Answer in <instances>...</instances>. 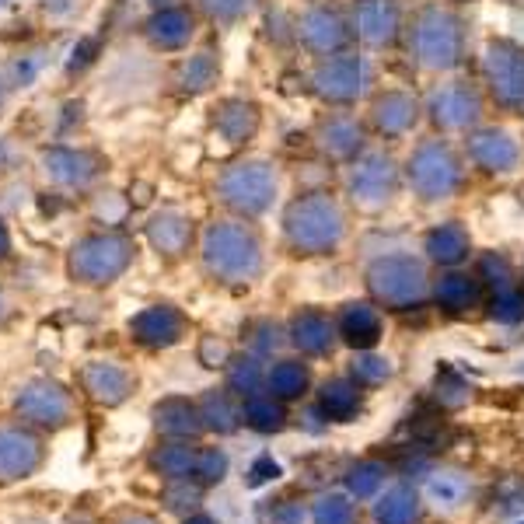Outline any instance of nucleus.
Segmentation results:
<instances>
[{
    "instance_id": "obj_1",
    "label": "nucleus",
    "mask_w": 524,
    "mask_h": 524,
    "mask_svg": "<svg viewBox=\"0 0 524 524\" xmlns=\"http://www.w3.org/2000/svg\"><path fill=\"white\" fill-rule=\"evenodd\" d=\"M203 266L224 283H245L262 269V245L256 231L235 221H217L203 231Z\"/></svg>"
},
{
    "instance_id": "obj_2",
    "label": "nucleus",
    "mask_w": 524,
    "mask_h": 524,
    "mask_svg": "<svg viewBox=\"0 0 524 524\" xmlns=\"http://www.w3.org/2000/svg\"><path fill=\"white\" fill-rule=\"evenodd\" d=\"M133 262V242L116 231H98V235H84L70 245L67 273L74 283L84 287H109L130 269Z\"/></svg>"
},
{
    "instance_id": "obj_3",
    "label": "nucleus",
    "mask_w": 524,
    "mask_h": 524,
    "mask_svg": "<svg viewBox=\"0 0 524 524\" xmlns=\"http://www.w3.org/2000/svg\"><path fill=\"white\" fill-rule=\"evenodd\" d=\"M283 228L294 249L301 252H329L343 238V214L339 207L322 193L301 196L287 207Z\"/></svg>"
},
{
    "instance_id": "obj_4",
    "label": "nucleus",
    "mask_w": 524,
    "mask_h": 524,
    "mask_svg": "<svg viewBox=\"0 0 524 524\" xmlns=\"http://www.w3.org/2000/svg\"><path fill=\"white\" fill-rule=\"evenodd\" d=\"M217 193L231 210L245 217H259L273 207L276 172L266 161H238V165L224 168V175L217 179Z\"/></svg>"
},
{
    "instance_id": "obj_5",
    "label": "nucleus",
    "mask_w": 524,
    "mask_h": 524,
    "mask_svg": "<svg viewBox=\"0 0 524 524\" xmlns=\"http://www.w3.org/2000/svg\"><path fill=\"white\" fill-rule=\"evenodd\" d=\"M14 416L25 427L35 430H60L74 420V395L53 378L25 381L14 395Z\"/></svg>"
},
{
    "instance_id": "obj_6",
    "label": "nucleus",
    "mask_w": 524,
    "mask_h": 524,
    "mask_svg": "<svg viewBox=\"0 0 524 524\" xmlns=\"http://www.w3.org/2000/svg\"><path fill=\"white\" fill-rule=\"evenodd\" d=\"M413 46L423 67L430 70H448L462 56V25L451 11L444 7H427L420 11L413 28Z\"/></svg>"
},
{
    "instance_id": "obj_7",
    "label": "nucleus",
    "mask_w": 524,
    "mask_h": 524,
    "mask_svg": "<svg viewBox=\"0 0 524 524\" xmlns=\"http://www.w3.org/2000/svg\"><path fill=\"white\" fill-rule=\"evenodd\" d=\"M409 182L423 200H448L462 182V168L441 140H427L409 158Z\"/></svg>"
},
{
    "instance_id": "obj_8",
    "label": "nucleus",
    "mask_w": 524,
    "mask_h": 524,
    "mask_svg": "<svg viewBox=\"0 0 524 524\" xmlns=\"http://www.w3.org/2000/svg\"><path fill=\"white\" fill-rule=\"evenodd\" d=\"M371 290L378 301L392 304V308H406V304H416L423 294H427V276H423V266L409 256H388L378 259L371 266Z\"/></svg>"
},
{
    "instance_id": "obj_9",
    "label": "nucleus",
    "mask_w": 524,
    "mask_h": 524,
    "mask_svg": "<svg viewBox=\"0 0 524 524\" xmlns=\"http://www.w3.org/2000/svg\"><path fill=\"white\" fill-rule=\"evenodd\" d=\"M46 444L35 427H0V483H18L42 469Z\"/></svg>"
},
{
    "instance_id": "obj_10",
    "label": "nucleus",
    "mask_w": 524,
    "mask_h": 524,
    "mask_svg": "<svg viewBox=\"0 0 524 524\" xmlns=\"http://www.w3.org/2000/svg\"><path fill=\"white\" fill-rule=\"evenodd\" d=\"M39 168L53 186L84 189L98 179V172H102V158H98L95 151H84V147L53 144L39 154Z\"/></svg>"
},
{
    "instance_id": "obj_11",
    "label": "nucleus",
    "mask_w": 524,
    "mask_h": 524,
    "mask_svg": "<svg viewBox=\"0 0 524 524\" xmlns=\"http://www.w3.org/2000/svg\"><path fill=\"white\" fill-rule=\"evenodd\" d=\"M486 77L500 105L521 109L524 105V49L507 39L490 42L486 49Z\"/></svg>"
},
{
    "instance_id": "obj_12",
    "label": "nucleus",
    "mask_w": 524,
    "mask_h": 524,
    "mask_svg": "<svg viewBox=\"0 0 524 524\" xmlns=\"http://www.w3.org/2000/svg\"><path fill=\"white\" fill-rule=\"evenodd\" d=\"M367 81V67L360 56L343 53V56H329L325 63H318L315 70V91L329 102H353L360 95Z\"/></svg>"
},
{
    "instance_id": "obj_13",
    "label": "nucleus",
    "mask_w": 524,
    "mask_h": 524,
    "mask_svg": "<svg viewBox=\"0 0 524 524\" xmlns=\"http://www.w3.org/2000/svg\"><path fill=\"white\" fill-rule=\"evenodd\" d=\"M395 196V165L388 154H367L353 172V200L367 210L385 207Z\"/></svg>"
},
{
    "instance_id": "obj_14",
    "label": "nucleus",
    "mask_w": 524,
    "mask_h": 524,
    "mask_svg": "<svg viewBox=\"0 0 524 524\" xmlns=\"http://www.w3.org/2000/svg\"><path fill=\"white\" fill-rule=\"evenodd\" d=\"M479 112H483V105H479V95L469 84H444L430 98V116L444 130H465V126L476 123Z\"/></svg>"
},
{
    "instance_id": "obj_15",
    "label": "nucleus",
    "mask_w": 524,
    "mask_h": 524,
    "mask_svg": "<svg viewBox=\"0 0 524 524\" xmlns=\"http://www.w3.org/2000/svg\"><path fill=\"white\" fill-rule=\"evenodd\" d=\"M81 385L84 392H88V399L98 402V406H119V402H126L133 392L130 371L112 364V360H91V364H84Z\"/></svg>"
},
{
    "instance_id": "obj_16",
    "label": "nucleus",
    "mask_w": 524,
    "mask_h": 524,
    "mask_svg": "<svg viewBox=\"0 0 524 524\" xmlns=\"http://www.w3.org/2000/svg\"><path fill=\"white\" fill-rule=\"evenodd\" d=\"M130 332L140 346H172L186 332V318L172 304H151L130 318Z\"/></svg>"
},
{
    "instance_id": "obj_17",
    "label": "nucleus",
    "mask_w": 524,
    "mask_h": 524,
    "mask_svg": "<svg viewBox=\"0 0 524 524\" xmlns=\"http://www.w3.org/2000/svg\"><path fill=\"white\" fill-rule=\"evenodd\" d=\"M297 35H301V42L311 53L329 56L346 42V21L339 18L332 7H311V11L297 21Z\"/></svg>"
},
{
    "instance_id": "obj_18",
    "label": "nucleus",
    "mask_w": 524,
    "mask_h": 524,
    "mask_svg": "<svg viewBox=\"0 0 524 524\" xmlns=\"http://www.w3.org/2000/svg\"><path fill=\"white\" fill-rule=\"evenodd\" d=\"M147 39H151L154 49H182L189 46V39L196 35V18L186 11V7H161L147 18Z\"/></svg>"
},
{
    "instance_id": "obj_19",
    "label": "nucleus",
    "mask_w": 524,
    "mask_h": 524,
    "mask_svg": "<svg viewBox=\"0 0 524 524\" xmlns=\"http://www.w3.org/2000/svg\"><path fill=\"white\" fill-rule=\"evenodd\" d=\"M469 154H472L476 165L486 168V172H511V168L518 165V158H521L514 137L511 133H504V130L476 133V137L469 140Z\"/></svg>"
},
{
    "instance_id": "obj_20",
    "label": "nucleus",
    "mask_w": 524,
    "mask_h": 524,
    "mask_svg": "<svg viewBox=\"0 0 524 524\" xmlns=\"http://www.w3.org/2000/svg\"><path fill=\"white\" fill-rule=\"evenodd\" d=\"M357 32L371 46H388L399 35V7L392 0H360L357 4Z\"/></svg>"
},
{
    "instance_id": "obj_21",
    "label": "nucleus",
    "mask_w": 524,
    "mask_h": 524,
    "mask_svg": "<svg viewBox=\"0 0 524 524\" xmlns=\"http://www.w3.org/2000/svg\"><path fill=\"white\" fill-rule=\"evenodd\" d=\"M189 238H193V224L189 217H182L179 210H161V214L151 217L147 224V242H151L154 252L161 256H182L189 249Z\"/></svg>"
},
{
    "instance_id": "obj_22",
    "label": "nucleus",
    "mask_w": 524,
    "mask_h": 524,
    "mask_svg": "<svg viewBox=\"0 0 524 524\" xmlns=\"http://www.w3.org/2000/svg\"><path fill=\"white\" fill-rule=\"evenodd\" d=\"M416 116H420V105H416V98H409L406 91H388V95H381L378 102H374V123H378V130L388 133V137L406 133L409 126L416 123Z\"/></svg>"
},
{
    "instance_id": "obj_23",
    "label": "nucleus",
    "mask_w": 524,
    "mask_h": 524,
    "mask_svg": "<svg viewBox=\"0 0 524 524\" xmlns=\"http://www.w3.org/2000/svg\"><path fill=\"white\" fill-rule=\"evenodd\" d=\"M217 133H221L228 144H242L252 133L259 130V109L245 98H228V102L217 109Z\"/></svg>"
},
{
    "instance_id": "obj_24",
    "label": "nucleus",
    "mask_w": 524,
    "mask_h": 524,
    "mask_svg": "<svg viewBox=\"0 0 524 524\" xmlns=\"http://www.w3.org/2000/svg\"><path fill=\"white\" fill-rule=\"evenodd\" d=\"M154 423H158L161 434L189 441V437L203 427V416H200V409L189 406L186 399H165L161 406H154Z\"/></svg>"
},
{
    "instance_id": "obj_25",
    "label": "nucleus",
    "mask_w": 524,
    "mask_h": 524,
    "mask_svg": "<svg viewBox=\"0 0 524 524\" xmlns=\"http://www.w3.org/2000/svg\"><path fill=\"white\" fill-rule=\"evenodd\" d=\"M217 77H221V60H217L210 49L193 53L186 63H182V70H179V84H182V91H189V95H200V91H207L210 84H217Z\"/></svg>"
},
{
    "instance_id": "obj_26",
    "label": "nucleus",
    "mask_w": 524,
    "mask_h": 524,
    "mask_svg": "<svg viewBox=\"0 0 524 524\" xmlns=\"http://www.w3.org/2000/svg\"><path fill=\"white\" fill-rule=\"evenodd\" d=\"M196 462H200V451L189 448L186 441L165 444V448H161L158 455L151 458L154 469H158L161 476H168V479H189V476H196Z\"/></svg>"
},
{
    "instance_id": "obj_27",
    "label": "nucleus",
    "mask_w": 524,
    "mask_h": 524,
    "mask_svg": "<svg viewBox=\"0 0 524 524\" xmlns=\"http://www.w3.org/2000/svg\"><path fill=\"white\" fill-rule=\"evenodd\" d=\"M360 140H364V133H360V126L353 123V119H329V123L322 126V147L332 158H350V154H357Z\"/></svg>"
},
{
    "instance_id": "obj_28",
    "label": "nucleus",
    "mask_w": 524,
    "mask_h": 524,
    "mask_svg": "<svg viewBox=\"0 0 524 524\" xmlns=\"http://www.w3.org/2000/svg\"><path fill=\"white\" fill-rule=\"evenodd\" d=\"M378 311L371 304H350L343 315V336L350 339L353 346H371L378 339Z\"/></svg>"
},
{
    "instance_id": "obj_29",
    "label": "nucleus",
    "mask_w": 524,
    "mask_h": 524,
    "mask_svg": "<svg viewBox=\"0 0 524 524\" xmlns=\"http://www.w3.org/2000/svg\"><path fill=\"white\" fill-rule=\"evenodd\" d=\"M427 252L437 262H458L469 252V235L458 224H441V228L427 235Z\"/></svg>"
},
{
    "instance_id": "obj_30",
    "label": "nucleus",
    "mask_w": 524,
    "mask_h": 524,
    "mask_svg": "<svg viewBox=\"0 0 524 524\" xmlns=\"http://www.w3.org/2000/svg\"><path fill=\"white\" fill-rule=\"evenodd\" d=\"M294 343L301 346V350H308V353L329 350V343H332V325H329V318L315 315V311L301 315V318L294 322Z\"/></svg>"
},
{
    "instance_id": "obj_31",
    "label": "nucleus",
    "mask_w": 524,
    "mask_h": 524,
    "mask_svg": "<svg viewBox=\"0 0 524 524\" xmlns=\"http://www.w3.org/2000/svg\"><path fill=\"white\" fill-rule=\"evenodd\" d=\"M476 297H479L476 280H469V276H462V273L441 276V283H437V301H441L448 311L469 308V304H476Z\"/></svg>"
},
{
    "instance_id": "obj_32",
    "label": "nucleus",
    "mask_w": 524,
    "mask_h": 524,
    "mask_svg": "<svg viewBox=\"0 0 524 524\" xmlns=\"http://www.w3.org/2000/svg\"><path fill=\"white\" fill-rule=\"evenodd\" d=\"M200 416H203V427H214L221 434H231L238 427V409L231 406L228 392H210L200 406Z\"/></svg>"
},
{
    "instance_id": "obj_33",
    "label": "nucleus",
    "mask_w": 524,
    "mask_h": 524,
    "mask_svg": "<svg viewBox=\"0 0 524 524\" xmlns=\"http://www.w3.org/2000/svg\"><path fill=\"white\" fill-rule=\"evenodd\" d=\"M42 67H46V53H42V49H28V53H18L11 60V67H7V84H11L14 91L32 88V84L39 81Z\"/></svg>"
},
{
    "instance_id": "obj_34",
    "label": "nucleus",
    "mask_w": 524,
    "mask_h": 524,
    "mask_svg": "<svg viewBox=\"0 0 524 524\" xmlns=\"http://www.w3.org/2000/svg\"><path fill=\"white\" fill-rule=\"evenodd\" d=\"M304 381H308V374H304V367H301V364H294V360H283V364H276L273 371L266 374L269 392L283 395V399H290V395L301 392Z\"/></svg>"
},
{
    "instance_id": "obj_35",
    "label": "nucleus",
    "mask_w": 524,
    "mask_h": 524,
    "mask_svg": "<svg viewBox=\"0 0 524 524\" xmlns=\"http://www.w3.org/2000/svg\"><path fill=\"white\" fill-rule=\"evenodd\" d=\"M242 416H245V423L256 430H276L283 423V409L276 406L273 399H266V395H249Z\"/></svg>"
},
{
    "instance_id": "obj_36",
    "label": "nucleus",
    "mask_w": 524,
    "mask_h": 524,
    "mask_svg": "<svg viewBox=\"0 0 524 524\" xmlns=\"http://www.w3.org/2000/svg\"><path fill=\"white\" fill-rule=\"evenodd\" d=\"M231 388L242 395H259L262 388V364L256 357H242L231 364Z\"/></svg>"
},
{
    "instance_id": "obj_37",
    "label": "nucleus",
    "mask_w": 524,
    "mask_h": 524,
    "mask_svg": "<svg viewBox=\"0 0 524 524\" xmlns=\"http://www.w3.org/2000/svg\"><path fill=\"white\" fill-rule=\"evenodd\" d=\"M224 472H228V458H224V451H217V448L200 451V462H196V476H200L203 483H221Z\"/></svg>"
},
{
    "instance_id": "obj_38",
    "label": "nucleus",
    "mask_w": 524,
    "mask_h": 524,
    "mask_svg": "<svg viewBox=\"0 0 524 524\" xmlns=\"http://www.w3.org/2000/svg\"><path fill=\"white\" fill-rule=\"evenodd\" d=\"M123 214H126V200L119 193H102L95 200V217H98V221L119 224V221H123Z\"/></svg>"
},
{
    "instance_id": "obj_39",
    "label": "nucleus",
    "mask_w": 524,
    "mask_h": 524,
    "mask_svg": "<svg viewBox=\"0 0 524 524\" xmlns=\"http://www.w3.org/2000/svg\"><path fill=\"white\" fill-rule=\"evenodd\" d=\"M252 4L256 0H203V7H207L214 18H221V21H235V18H242L245 11H252Z\"/></svg>"
},
{
    "instance_id": "obj_40",
    "label": "nucleus",
    "mask_w": 524,
    "mask_h": 524,
    "mask_svg": "<svg viewBox=\"0 0 524 524\" xmlns=\"http://www.w3.org/2000/svg\"><path fill=\"white\" fill-rule=\"evenodd\" d=\"M200 360L207 367H224V364H228V346H224L217 336H207L200 343Z\"/></svg>"
},
{
    "instance_id": "obj_41",
    "label": "nucleus",
    "mask_w": 524,
    "mask_h": 524,
    "mask_svg": "<svg viewBox=\"0 0 524 524\" xmlns=\"http://www.w3.org/2000/svg\"><path fill=\"white\" fill-rule=\"evenodd\" d=\"M353 402H357V395L350 392V388L346 385H325V406H332L339 413V409H346V406H353Z\"/></svg>"
},
{
    "instance_id": "obj_42",
    "label": "nucleus",
    "mask_w": 524,
    "mask_h": 524,
    "mask_svg": "<svg viewBox=\"0 0 524 524\" xmlns=\"http://www.w3.org/2000/svg\"><path fill=\"white\" fill-rule=\"evenodd\" d=\"M493 315L504 318V322H514V318H521V315H524L521 297H518V294H504V297L497 301V308H493Z\"/></svg>"
},
{
    "instance_id": "obj_43",
    "label": "nucleus",
    "mask_w": 524,
    "mask_h": 524,
    "mask_svg": "<svg viewBox=\"0 0 524 524\" xmlns=\"http://www.w3.org/2000/svg\"><path fill=\"white\" fill-rule=\"evenodd\" d=\"M357 374H360V378L378 381V378H385V374H388V364H385V360H378V357H360L357 360Z\"/></svg>"
},
{
    "instance_id": "obj_44",
    "label": "nucleus",
    "mask_w": 524,
    "mask_h": 524,
    "mask_svg": "<svg viewBox=\"0 0 524 524\" xmlns=\"http://www.w3.org/2000/svg\"><path fill=\"white\" fill-rule=\"evenodd\" d=\"M91 53H95V42H91V39H84L81 46H74V60L67 63V70H77V67H84V63L91 60Z\"/></svg>"
},
{
    "instance_id": "obj_45",
    "label": "nucleus",
    "mask_w": 524,
    "mask_h": 524,
    "mask_svg": "<svg viewBox=\"0 0 524 524\" xmlns=\"http://www.w3.org/2000/svg\"><path fill=\"white\" fill-rule=\"evenodd\" d=\"M42 7H46V14H53V18H63V14L74 11V0H42Z\"/></svg>"
},
{
    "instance_id": "obj_46",
    "label": "nucleus",
    "mask_w": 524,
    "mask_h": 524,
    "mask_svg": "<svg viewBox=\"0 0 524 524\" xmlns=\"http://www.w3.org/2000/svg\"><path fill=\"white\" fill-rule=\"evenodd\" d=\"M11 256V231H7V224L0 221V262Z\"/></svg>"
},
{
    "instance_id": "obj_47",
    "label": "nucleus",
    "mask_w": 524,
    "mask_h": 524,
    "mask_svg": "<svg viewBox=\"0 0 524 524\" xmlns=\"http://www.w3.org/2000/svg\"><path fill=\"white\" fill-rule=\"evenodd\" d=\"M7 95H11V84H7V74L0 70V105L7 102Z\"/></svg>"
},
{
    "instance_id": "obj_48",
    "label": "nucleus",
    "mask_w": 524,
    "mask_h": 524,
    "mask_svg": "<svg viewBox=\"0 0 524 524\" xmlns=\"http://www.w3.org/2000/svg\"><path fill=\"white\" fill-rule=\"evenodd\" d=\"M119 524H158L154 518H144V514H133V518H126V521H119Z\"/></svg>"
},
{
    "instance_id": "obj_49",
    "label": "nucleus",
    "mask_w": 524,
    "mask_h": 524,
    "mask_svg": "<svg viewBox=\"0 0 524 524\" xmlns=\"http://www.w3.org/2000/svg\"><path fill=\"white\" fill-rule=\"evenodd\" d=\"M154 11H161V7H175V0H151Z\"/></svg>"
},
{
    "instance_id": "obj_50",
    "label": "nucleus",
    "mask_w": 524,
    "mask_h": 524,
    "mask_svg": "<svg viewBox=\"0 0 524 524\" xmlns=\"http://www.w3.org/2000/svg\"><path fill=\"white\" fill-rule=\"evenodd\" d=\"M7 318V301H4V290H0V322Z\"/></svg>"
},
{
    "instance_id": "obj_51",
    "label": "nucleus",
    "mask_w": 524,
    "mask_h": 524,
    "mask_svg": "<svg viewBox=\"0 0 524 524\" xmlns=\"http://www.w3.org/2000/svg\"><path fill=\"white\" fill-rule=\"evenodd\" d=\"M189 524H214V521H210V518H193Z\"/></svg>"
},
{
    "instance_id": "obj_52",
    "label": "nucleus",
    "mask_w": 524,
    "mask_h": 524,
    "mask_svg": "<svg viewBox=\"0 0 524 524\" xmlns=\"http://www.w3.org/2000/svg\"><path fill=\"white\" fill-rule=\"evenodd\" d=\"M11 4H14V0H0V11H7Z\"/></svg>"
}]
</instances>
